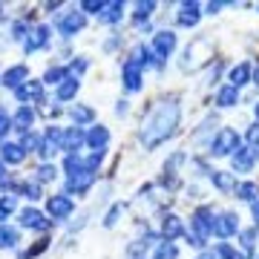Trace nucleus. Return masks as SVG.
I'll list each match as a JSON object with an SVG mask.
<instances>
[{"mask_svg":"<svg viewBox=\"0 0 259 259\" xmlns=\"http://www.w3.org/2000/svg\"><path fill=\"white\" fill-rule=\"evenodd\" d=\"M233 193H236V199H242V202H250V204H253V202L259 199V185H256V182H239Z\"/></svg>","mask_w":259,"mask_h":259,"instance_id":"cd10ccee","label":"nucleus"},{"mask_svg":"<svg viewBox=\"0 0 259 259\" xmlns=\"http://www.w3.org/2000/svg\"><path fill=\"white\" fill-rule=\"evenodd\" d=\"M213 127H216V115H207V118L199 124V130L193 133V144H204L207 136H210V141H213Z\"/></svg>","mask_w":259,"mask_h":259,"instance_id":"2f4dec72","label":"nucleus"},{"mask_svg":"<svg viewBox=\"0 0 259 259\" xmlns=\"http://www.w3.org/2000/svg\"><path fill=\"white\" fill-rule=\"evenodd\" d=\"M20 144H23V150H26V153H40V150H44V136L32 130V133H26V136H23V141H20Z\"/></svg>","mask_w":259,"mask_h":259,"instance_id":"e433bc0d","label":"nucleus"},{"mask_svg":"<svg viewBox=\"0 0 259 259\" xmlns=\"http://www.w3.org/2000/svg\"><path fill=\"white\" fill-rule=\"evenodd\" d=\"M26 37H29L26 20H15V23H12V40H26Z\"/></svg>","mask_w":259,"mask_h":259,"instance_id":"49530a36","label":"nucleus"},{"mask_svg":"<svg viewBox=\"0 0 259 259\" xmlns=\"http://www.w3.org/2000/svg\"><path fill=\"white\" fill-rule=\"evenodd\" d=\"M9 130H12V118L0 110V139H3V133H9Z\"/></svg>","mask_w":259,"mask_h":259,"instance_id":"5fc2aeb1","label":"nucleus"},{"mask_svg":"<svg viewBox=\"0 0 259 259\" xmlns=\"http://www.w3.org/2000/svg\"><path fill=\"white\" fill-rule=\"evenodd\" d=\"M239 245H242V253L250 256L256 250V228H248V231H239Z\"/></svg>","mask_w":259,"mask_h":259,"instance_id":"72a5a7b5","label":"nucleus"},{"mask_svg":"<svg viewBox=\"0 0 259 259\" xmlns=\"http://www.w3.org/2000/svg\"><path fill=\"white\" fill-rule=\"evenodd\" d=\"M179 236H185L182 216H176V213H164V216H161V239L173 242V239H179Z\"/></svg>","mask_w":259,"mask_h":259,"instance_id":"4468645a","label":"nucleus"},{"mask_svg":"<svg viewBox=\"0 0 259 259\" xmlns=\"http://www.w3.org/2000/svg\"><path fill=\"white\" fill-rule=\"evenodd\" d=\"M15 207H18V199L15 196H3L0 199V225H6V219L15 213Z\"/></svg>","mask_w":259,"mask_h":259,"instance_id":"ea45409f","label":"nucleus"},{"mask_svg":"<svg viewBox=\"0 0 259 259\" xmlns=\"http://www.w3.org/2000/svg\"><path fill=\"white\" fill-rule=\"evenodd\" d=\"M213 58V44L207 40V37H196L193 44L182 52V61H179V66L185 69V72H193V69H199V66H204L207 61Z\"/></svg>","mask_w":259,"mask_h":259,"instance_id":"f03ea898","label":"nucleus"},{"mask_svg":"<svg viewBox=\"0 0 259 259\" xmlns=\"http://www.w3.org/2000/svg\"><path fill=\"white\" fill-rule=\"evenodd\" d=\"M127 112H130V101H118V104H115V115H118V118H124Z\"/></svg>","mask_w":259,"mask_h":259,"instance_id":"6e6d98bb","label":"nucleus"},{"mask_svg":"<svg viewBox=\"0 0 259 259\" xmlns=\"http://www.w3.org/2000/svg\"><path fill=\"white\" fill-rule=\"evenodd\" d=\"M47 210H49V219L52 222H66L75 210V202L69 193H58V196H49L47 202Z\"/></svg>","mask_w":259,"mask_h":259,"instance_id":"39448f33","label":"nucleus"},{"mask_svg":"<svg viewBox=\"0 0 259 259\" xmlns=\"http://www.w3.org/2000/svg\"><path fill=\"white\" fill-rule=\"evenodd\" d=\"M47 44H49V26H35V29H29V37L23 40V49L26 52H37Z\"/></svg>","mask_w":259,"mask_h":259,"instance_id":"4be33fe9","label":"nucleus"},{"mask_svg":"<svg viewBox=\"0 0 259 259\" xmlns=\"http://www.w3.org/2000/svg\"><path fill=\"white\" fill-rule=\"evenodd\" d=\"M55 176H58V167H55V164H49V161H47V164H40V167H37L35 182H37V185H44V182H52Z\"/></svg>","mask_w":259,"mask_h":259,"instance_id":"79ce46f5","label":"nucleus"},{"mask_svg":"<svg viewBox=\"0 0 259 259\" xmlns=\"http://www.w3.org/2000/svg\"><path fill=\"white\" fill-rule=\"evenodd\" d=\"M248 147L253 150V153H259V124L248 127Z\"/></svg>","mask_w":259,"mask_h":259,"instance_id":"8fccbe9b","label":"nucleus"},{"mask_svg":"<svg viewBox=\"0 0 259 259\" xmlns=\"http://www.w3.org/2000/svg\"><path fill=\"white\" fill-rule=\"evenodd\" d=\"M83 144H87V133H83V127H69L64 133V153H66V156L78 153Z\"/></svg>","mask_w":259,"mask_h":259,"instance_id":"aec40b11","label":"nucleus"},{"mask_svg":"<svg viewBox=\"0 0 259 259\" xmlns=\"http://www.w3.org/2000/svg\"><path fill=\"white\" fill-rule=\"evenodd\" d=\"M239 150V133L233 127H222L216 136H213V141H210V156H216V158H225V156H233Z\"/></svg>","mask_w":259,"mask_h":259,"instance_id":"7ed1b4c3","label":"nucleus"},{"mask_svg":"<svg viewBox=\"0 0 259 259\" xmlns=\"http://www.w3.org/2000/svg\"><path fill=\"white\" fill-rule=\"evenodd\" d=\"M213 256H216V259H233V256H236V250H233L228 242H219V245L213 248Z\"/></svg>","mask_w":259,"mask_h":259,"instance_id":"de8ad7c7","label":"nucleus"},{"mask_svg":"<svg viewBox=\"0 0 259 259\" xmlns=\"http://www.w3.org/2000/svg\"><path fill=\"white\" fill-rule=\"evenodd\" d=\"M121 81H124V90H127V93H139L141 87H144V69H141L139 64H133V61H124V64H121Z\"/></svg>","mask_w":259,"mask_h":259,"instance_id":"1a4fd4ad","label":"nucleus"},{"mask_svg":"<svg viewBox=\"0 0 259 259\" xmlns=\"http://www.w3.org/2000/svg\"><path fill=\"white\" fill-rule=\"evenodd\" d=\"M0 12H3V6H0Z\"/></svg>","mask_w":259,"mask_h":259,"instance_id":"69168bd1","label":"nucleus"},{"mask_svg":"<svg viewBox=\"0 0 259 259\" xmlns=\"http://www.w3.org/2000/svg\"><path fill=\"white\" fill-rule=\"evenodd\" d=\"M199 20H202V6H199V3H182V6H179V12H176V23L179 26L193 29Z\"/></svg>","mask_w":259,"mask_h":259,"instance_id":"2eb2a0df","label":"nucleus"},{"mask_svg":"<svg viewBox=\"0 0 259 259\" xmlns=\"http://www.w3.org/2000/svg\"><path fill=\"white\" fill-rule=\"evenodd\" d=\"M118 44H121V35H118V32H112V37H107V40H104V52H115V49H118Z\"/></svg>","mask_w":259,"mask_h":259,"instance_id":"603ef678","label":"nucleus"},{"mask_svg":"<svg viewBox=\"0 0 259 259\" xmlns=\"http://www.w3.org/2000/svg\"><path fill=\"white\" fill-rule=\"evenodd\" d=\"M213 222H216V210H213L210 204H202V207H196L193 216H190V231H196L202 239H210Z\"/></svg>","mask_w":259,"mask_h":259,"instance_id":"20e7f679","label":"nucleus"},{"mask_svg":"<svg viewBox=\"0 0 259 259\" xmlns=\"http://www.w3.org/2000/svg\"><path fill=\"white\" fill-rule=\"evenodd\" d=\"M78 90H81V81L78 78H66L61 87H55V98L58 101H72L75 95H78Z\"/></svg>","mask_w":259,"mask_h":259,"instance_id":"a878e982","label":"nucleus"},{"mask_svg":"<svg viewBox=\"0 0 259 259\" xmlns=\"http://www.w3.org/2000/svg\"><path fill=\"white\" fill-rule=\"evenodd\" d=\"M250 213H253V228L259 231V199L253 204H250Z\"/></svg>","mask_w":259,"mask_h":259,"instance_id":"4d7b16f0","label":"nucleus"},{"mask_svg":"<svg viewBox=\"0 0 259 259\" xmlns=\"http://www.w3.org/2000/svg\"><path fill=\"white\" fill-rule=\"evenodd\" d=\"M141 259H147V256H141Z\"/></svg>","mask_w":259,"mask_h":259,"instance_id":"338daca9","label":"nucleus"},{"mask_svg":"<svg viewBox=\"0 0 259 259\" xmlns=\"http://www.w3.org/2000/svg\"><path fill=\"white\" fill-rule=\"evenodd\" d=\"M228 81H231V87H236V90H242L245 83H250L253 81V66L248 64V61H242V64H236L228 72Z\"/></svg>","mask_w":259,"mask_h":259,"instance_id":"412c9836","label":"nucleus"},{"mask_svg":"<svg viewBox=\"0 0 259 259\" xmlns=\"http://www.w3.org/2000/svg\"><path fill=\"white\" fill-rule=\"evenodd\" d=\"M253 83H259V64H256V69H253Z\"/></svg>","mask_w":259,"mask_h":259,"instance_id":"680f3d73","label":"nucleus"},{"mask_svg":"<svg viewBox=\"0 0 259 259\" xmlns=\"http://www.w3.org/2000/svg\"><path fill=\"white\" fill-rule=\"evenodd\" d=\"M69 115H72L75 127H87V124H93V121H95L93 107H87V104H75L72 110H69Z\"/></svg>","mask_w":259,"mask_h":259,"instance_id":"bb28decb","label":"nucleus"},{"mask_svg":"<svg viewBox=\"0 0 259 259\" xmlns=\"http://www.w3.org/2000/svg\"><path fill=\"white\" fill-rule=\"evenodd\" d=\"M95 185V173L93 170H83V173H78V176H69L66 179V190L64 193H69V196H83L90 187Z\"/></svg>","mask_w":259,"mask_h":259,"instance_id":"ddd939ff","label":"nucleus"},{"mask_svg":"<svg viewBox=\"0 0 259 259\" xmlns=\"http://www.w3.org/2000/svg\"><path fill=\"white\" fill-rule=\"evenodd\" d=\"M20 196L29 199V202L40 199V185H37V182H23V185H20Z\"/></svg>","mask_w":259,"mask_h":259,"instance_id":"a18cd8bd","label":"nucleus"},{"mask_svg":"<svg viewBox=\"0 0 259 259\" xmlns=\"http://www.w3.org/2000/svg\"><path fill=\"white\" fill-rule=\"evenodd\" d=\"M26 156L29 153L23 150V144H18V141H6V144H0V161H3V164H20Z\"/></svg>","mask_w":259,"mask_h":259,"instance_id":"6ab92c4d","label":"nucleus"},{"mask_svg":"<svg viewBox=\"0 0 259 259\" xmlns=\"http://www.w3.org/2000/svg\"><path fill=\"white\" fill-rule=\"evenodd\" d=\"M253 115H256V124H259V101L253 104Z\"/></svg>","mask_w":259,"mask_h":259,"instance_id":"052dcab7","label":"nucleus"},{"mask_svg":"<svg viewBox=\"0 0 259 259\" xmlns=\"http://www.w3.org/2000/svg\"><path fill=\"white\" fill-rule=\"evenodd\" d=\"M185 242L190 248H199V250H204V245H207V239H202L196 231H185Z\"/></svg>","mask_w":259,"mask_h":259,"instance_id":"09e8293b","label":"nucleus"},{"mask_svg":"<svg viewBox=\"0 0 259 259\" xmlns=\"http://www.w3.org/2000/svg\"><path fill=\"white\" fill-rule=\"evenodd\" d=\"M207 179H210L213 187H216V190H222V193H233V190H236V176L228 173V170H213Z\"/></svg>","mask_w":259,"mask_h":259,"instance_id":"5701e85b","label":"nucleus"},{"mask_svg":"<svg viewBox=\"0 0 259 259\" xmlns=\"http://www.w3.org/2000/svg\"><path fill=\"white\" fill-rule=\"evenodd\" d=\"M69 78V72H66V66H49L47 75H44V83H49V87H61V83Z\"/></svg>","mask_w":259,"mask_h":259,"instance_id":"473e14b6","label":"nucleus"},{"mask_svg":"<svg viewBox=\"0 0 259 259\" xmlns=\"http://www.w3.org/2000/svg\"><path fill=\"white\" fill-rule=\"evenodd\" d=\"M239 233V213L233 210H222L216 213V222H213V236H219V239H231Z\"/></svg>","mask_w":259,"mask_h":259,"instance_id":"423d86ee","label":"nucleus"},{"mask_svg":"<svg viewBox=\"0 0 259 259\" xmlns=\"http://www.w3.org/2000/svg\"><path fill=\"white\" fill-rule=\"evenodd\" d=\"M185 161H187V153H185V150H176V153L164 161V176H176L179 179V170H182Z\"/></svg>","mask_w":259,"mask_h":259,"instance_id":"c85d7f7f","label":"nucleus"},{"mask_svg":"<svg viewBox=\"0 0 259 259\" xmlns=\"http://www.w3.org/2000/svg\"><path fill=\"white\" fill-rule=\"evenodd\" d=\"M196 259H216V256H213V250H202V253H199Z\"/></svg>","mask_w":259,"mask_h":259,"instance_id":"13d9d810","label":"nucleus"},{"mask_svg":"<svg viewBox=\"0 0 259 259\" xmlns=\"http://www.w3.org/2000/svg\"><path fill=\"white\" fill-rule=\"evenodd\" d=\"M78 9H81L83 15H98V18H101L104 9H107V3H104V0H83V3H78Z\"/></svg>","mask_w":259,"mask_h":259,"instance_id":"a19ab883","label":"nucleus"},{"mask_svg":"<svg viewBox=\"0 0 259 259\" xmlns=\"http://www.w3.org/2000/svg\"><path fill=\"white\" fill-rule=\"evenodd\" d=\"M231 164H233V176H236V173H242V176H245V173H253V167H256V153L250 147H239L231 156Z\"/></svg>","mask_w":259,"mask_h":259,"instance_id":"9b49d317","label":"nucleus"},{"mask_svg":"<svg viewBox=\"0 0 259 259\" xmlns=\"http://www.w3.org/2000/svg\"><path fill=\"white\" fill-rule=\"evenodd\" d=\"M107 141H110V130L107 127H90V133H87V144L93 150H107Z\"/></svg>","mask_w":259,"mask_h":259,"instance_id":"393cba45","label":"nucleus"},{"mask_svg":"<svg viewBox=\"0 0 259 259\" xmlns=\"http://www.w3.org/2000/svg\"><path fill=\"white\" fill-rule=\"evenodd\" d=\"M156 12V3L147 0V3H136V12H133V20H136V26H141L144 20H150V15Z\"/></svg>","mask_w":259,"mask_h":259,"instance_id":"c9c22d12","label":"nucleus"},{"mask_svg":"<svg viewBox=\"0 0 259 259\" xmlns=\"http://www.w3.org/2000/svg\"><path fill=\"white\" fill-rule=\"evenodd\" d=\"M20 242V233L18 228H12V225H0V250H6V248H15Z\"/></svg>","mask_w":259,"mask_h":259,"instance_id":"c756f323","label":"nucleus"},{"mask_svg":"<svg viewBox=\"0 0 259 259\" xmlns=\"http://www.w3.org/2000/svg\"><path fill=\"white\" fill-rule=\"evenodd\" d=\"M225 6H236V3H219V0H216V3H207V6H204V15H219Z\"/></svg>","mask_w":259,"mask_h":259,"instance_id":"864d4df0","label":"nucleus"},{"mask_svg":"<svg viewBox=\"0 0 259 259\" xmlns=\"http://www.w3.org/2000/svg\"><path fill=\"white\" fill-rule=\"evenodd\" d=\"M236 104H239V90H236V87H231V83H225L222 90L216 93V107L231 110V107H236Z\"/></svg>","mask_w":259,"mask_h":259,"instance_id":"b1692460","label":"nucleus"},{"mask_svg":"<svg viewBox=\"0 0 259 259\" xmlns=\"http://www.w3.org/2000/svg\"><path fill=\"white\" fill-rule=\"evenodd\" d=\"M83 26H87V15H83L81 9L78 12H66L64 18L58 20V35L64 37V40H69V37H75Z\"/></svg>","mask_w":259,"mask_h":259,"instance_id":"0eeeda50","label":"nucleus"},{"mask_svg":"<svg viewBox=\"0 0 259 259\" xmlns=\"http://www.w3.org/2000/svg\"><path fill=\"white\" fill-rule=\"evenodd\" d=\"M20 225L29 228V231H49V219H44V213L35 210V207H23L20 210Z\"/></svg>","mask_w":259,"mask_h":259,"instance_id":"f3484780","label":"nucleus"},{"mask_svg":"<svg viewBox=\"0 0 259 259\" xmlns=\"http://www.w3.org/2000/svg\"><path fill=\"white\" fill-rule=\"evenodd\" d=\"M104 156H107V150H93V153H90V156L83 158V167H87V170H98V167H101V161H104Z\"/></svg>","mask_w":259,"mask_h":259,"instance_id":"c03bdc74","label":"nucleus"},{"mask_svg":"<svg viewBox=\"0 0 259 259\" xmlns=\"http://www.w3.org/2000/svg\"><path fill=\"white\" fill-rule=\"evenodd\" d=\"M3 182H6V164L0 161V185H3Z\"/></svg>","mask_w":259,"mask_h":259,"instance_id":"bf43d9fd","label":"nucleus"},{"mask_svg":"<svg viewBox=\"0 0 259 259\" xmlns=\"http://www.w3.org/2000/svg\"><path fill=\"white\" fill-rule=\"evenodd\" d=\"M222 66H225L222 61H216V64L207 69V83H216V81H219V75H222Z\"/></svg>","mask_w":259,"mask_h":259,"instance_id":"3c124183","label":"nucleus"},{"mask_svg":"<svg viewBox=\"0 0 259 259\" xmlns=\"http://www.w3.org/2000/svg\"><path fill=\"white\" fill-rule=\"evenodd\" d=\"M87 66H90V61H87L83 55H78L72 64L66 66V72H69V78H81V75L87 72Z\"/></svg>","mask_w":259,"mask_h":259,"instance_id":"37998d69","label":"nucleus"},{"mask_svg":"<svg viewBox=\"0 0 259 259\" xmlns=\"http://www.w3.org/2000/svg\"><path fill=\"white\" fill-rule=\"evenodd\" d=\"M150 49L156 52L158 61H167V58L173 55V49H176V35L170 32V29H158L156 35H153V44Z\"/></svg>","mask_w":259,"mask_h":259,"instance_id":"6e6552de","label":"nucleus"},{"mask_svg":"<svg viewBox=\"0 0 259 259\" xmlns=\"http://www.w3.org/2000/svg\"><path fill=\"white\" fill-rule=\"evenodd\" d=\"M179 118H182V104L173 95L158 101L156 107H150L147 115L141 118V130H139V141L144 144V150H156L158 144H164L179 130Z\"/></svg>","mask_w":259,"mask_h":259,"instance_id":"f257e3e1","label":"nucleus"},{"mask_svg":"<svg viewBox=\"0 0 259 259\" xmlns=\"http://www.w3.org/2000/svg\"><path fill=\"white\" fill-rule=\"evenodd\" d=\"M29 81V69L23 64H18V66H9L6 72L0 75V83L6 87V90H20L23 83Z\"/></svg>","mask_w":259,"mask_h":259,"instance_id":"dca6fc26","label":"nucleus"},{"mask_svg":"<svg viewBox=\"0 0 259 259\" xmlns=\"http://www.w3.org/2000/svg\"><path fill=\"white\" fill-rule=\"evenodd\" d=\"M253 9H256V12H259V3H256V6H253Z\"/></svg>","mask_w":259,"mask_h":259,"instance_id":"0e129e2a","label":"nucleus"},{"mask_svg":"<svg viewBox=\"0 0 259 259\" xmlns=\"http://www.w3.org/2000/svg\"><path fill=\"white\" fill-rule=\"evenodd\" d=\"M64 133H66V130H61V127L52 124V127L44 133V150H40V156L52 158L55 153H61V150H64Z\"/></svg>","mask_w":259,"mask_h":259,"instance_id":"9d476101","label":"nucleus"},{"mask_svg":"<svg viewBox=\"0 0 259 259\" xmlns=\"http://www.w3.org/2000/svg\"><path fill=\"white\" fill-rule=\"evenodd\" d=\"M15 98H18L20 104H26V107H29V101L47 104V98H44V83L40 81H26L20 90H15Z\"/></svg>","mask_w":259,"mask_h":259,"instance_id":"f8f14e48","label":"nucleus"},{"mask_svg":"<svg viewBox=\"0 0 259 259\" xmlns=\"http://www.w3.org/2000/svg\"><path fill=\"white\" fill-rule=\"evenodd\" d=\"M233 259H250V256H245V253H236V256H233Z\"/></svg>","mask_w":259,"mask_h":259,"instance_id":"e2e57ef3","label":"nucleus"},{"mask_svg":"<svg viewBox=\"0 0 259 259\" xmlns=\"http://www.w3.org/2000/svg\"><path fill=\"white\" fill-rule=\"evenodd\" d=\"M153 259H179V248L173 242H158L153 250Z\"/></svg>","mask_w":259,"mask_h":259,"instance_id":"4c0bfd02","label":"nucleus"},{"mask_svg":"<svg viewBox=\"0 0 259 259\" xmlns=\"http://www.w3.org/2000/svg\"><path fill=\"white\" fill-rule=\"evenodd\" d=\"M32 124H35V110L26 107V104H20L18 112L12 115V127L18 130L20 136H26V133H32Z\"/></svg>","mask_w":259,"mask_h":259,"instance_id":"a211bd4d","label":"nucleus"},{"mask_svg":"<svg viewBox=\"0 0 259 259\" xmlns=\"http://www.w3.org/2000/svg\"><path fill=\"white\" fill-rule=\"evenodd\" d=\"M124 18V3H121V0H115V3H107V9H104V15L98 20H101V23H118V20Z\"/></svg>","mask_w":259,"mask_h":259,"instance_id":"7c9ffc66","label":"nucleus"},{"mask_svg":"<svg viewBox=\"0 0 259 259\" xmlns=\"http://www.w3.org/2000/svg\"><path fill=\"white\" fill-rule=\"evenodd\" d=\"M124 213H127V207H124L121 202H115L110 210H107V216H104V228H115V225L121 222V216H124Z\"/></svg>","mask_w":259,"mask_h":259,"instance_id":"58836bf2","label":"nucleus"},{"mask_svg":"<svg viewBox=\"0 0 259 259\" xmlns=\"http://www.w3.org/2000/svg\"><path fill=\"white\" fill-rule=\"evenodd\" d=\"M87 167H83V158L78 156V153H72V156H66L64 158V173H66V179L69 176H78V173H83Z\"/></svg>","mask_w":259,"mask_h":259,"instance_id":"f704fd0d","label":"nucleus"}]
</instances>
